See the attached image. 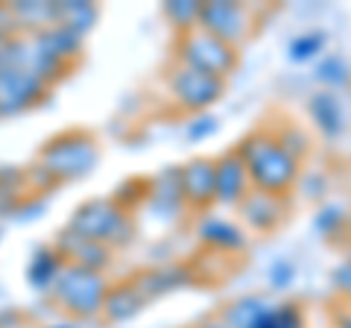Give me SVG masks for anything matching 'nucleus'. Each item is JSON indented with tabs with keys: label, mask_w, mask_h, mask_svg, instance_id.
<instances>
[{
	"label": "nucleus",
	"mask_w": 351,
	"mask_h": 328,
	"mask_svg": "<svg viewBox=\"0 0 351 328\" xmlns=\"http://www.w3.org/2000/svg\"><path fill=\"white\" fill-rule=\"evenodd\" d=\"M252 328H304V316L295 305H272L263 311Z\"/></svg>",
	"instance_id": "20"
},
{
	"label": "nucleus",
	"mask_w": 351,
	"mask_h": 328,
	"mask_svg": "<svg viewBox=\"0 0 351 328\" xmlns=\"http://www.w3.org/2000/svg\"><path fill=\"white\" fill-rule=\"evenodd\" d=\"M267 308H269V299H263V296H243V299H237V302L228 305V308L219 311V316H223L226 323H232L234 328H252V323H255Z\"/></svg>",
	"instance_id": "19"
},
{
	"label": "nucleus",
	"mask_w": 351,
	"mask_h": 328,
	"mask_svg": "<svg viewBox=\"0 0 351 328\" xmlns=\"http://www.w3.org/2000/svg\"><path fill=\"white\" fill-rule=\"evenodd\" d=\"M199 12L202 3H196V0H170V3H164V15L179 32H191L199 27Z\"/></svg>",
	"instance_id": "21"
},
{
	"label": "nucleus",
	"mask_w": 351,
	"mask_h": 328,
	"mask_svg": "<svg viewBox=\"0 0 351 328\" xmlns=\"http://www.w3.org/2000/svg\"><path fill=\"white\" fill-rule=\"evenodd\" d=\"M252 15L243 3H234V0H205L202 12H199V30L211 32L219 41L237 47L249 32H252Z\"/></svg>",
	"instance_id": "7"
},
{
	"label": "nucleus",
	"mask_w": 351,
	"mask_h": 328,
	"mask_svg": "<svg viewBox=\"0 0 351 328\" xmlns=\"http://www.w3.org/2000/svg\"><path fill=\"white\" fill-rule=\"evenodd\" d=\"M62 328H71V325H62Z\"/></svg>",
	"instance_id": "29"
},
{
	"label": "nucleus",
	"mask_w": 351,
	"mask_h": 328,
	"mask_svg": "<svg viewBox=\"0 0 351 328\" xmlns=\"http://www.w3.org/2000/svg\"><path fill=\"white\" fill-rule=\"evenodd\" d=\"M62 267H64V258L59 255V249H41L29 264V284L36 290H50L53 281L59 279Z\"/></svg>",
	"instance_id": "18"
},
{
	"label": "nucleus",
	"mask_w": 351,
	"mask_h": 328,
	"mask_svg": "<svg viewBox=\"0 0 351 328\" xmlns=\"http://www.w3.org/2000/svg\"><path fill=\"white\" fill-rule=\"evenodd\" d=\"M108 288H112V284L106 281L103 272L85 270V267H76V264L64 261L59 279L53 281V288H50V296L71 316H76V320H94V316L103 314V302H106Z\"/></svg>",
	"instance_id": "2"
},
{
	"label": "nucleus",
	"mask_w": 351,
	"mask_h": 328,
	"mask_svg": "<svg viewBox=\"0 0 351 328\" xmlns=\"http://www.w3.org/2000/svg\"><path fill=\"white\" fill-rule=\"evenodd\" d=\"M129 229V217L123 211V205H117L114 200H88L73 211L68 232L80 235L94 244H123V235Z\"/></svg>",
	"instance_id": "4"
},
{
	"label": "nucleus",
	"mask_w": 351,
	"mask_h": 328,
	"mask_svg": "<svg viewBox=\"0 0 351 328\" xmlns=\"http://www.w3.org/2000/svg\"><path fill=\"white\" fill-rule=\"evenodd\" d=\"M307 108H311V117L316 120V126H319V132L325 138H337L346 129L343 103L331 91H316L311 97V103H307Z\"/></svg>",
	"instance_id": "13"
},
{
	"label": "nucleus",
	"mask_w": 351,
	"mask_h": 328,
	"mask_svg": "<svg viewBox=\"0 0 351 328\" xmlns=\"http://www.w3.org/2000/svg\"><path fill=\"white\" fill-rule=\"evenodd\" d=\"M334 71H346V62L343 59H325L319 68H316V76H319L322 82H328V85H343V82L337 80Z\"/></svg>",
	"instance_id": "24"
},
{
	"label": "nucleus",
	"mask_w": 351,
	"mask_h": 328,
	"mask_svg": "<svg viewBox=\"0 0 351 328\" xmlns=\"http://www.w3.org/2000/svg\"><path fill=\"white\" fill-rule=\"evenodd\" d=\"M144 299H141V293L135 290V284H112L106 293V302H103V314L108 323H123L129 316H135L141 308H144Z\"/></svg>",
	"instance_id": "15"
},
{
	"label": "nucleus",
	"mask_w": 351,
	"mask_h": 328,
	"mask_svg": "<svg viewBox=\"0 0 351 328\" xmlns=\"http://www.w3.org/2000/svg\"><path fill=\"white\" fill-rule=\"evenodd\" d=\"M237 152H240V159L246 161L252 188H258V191L287 196L295 179H299L302 159L293 156L276 135L252 132L243 144L237 147Z\"/></svg>",
	"instance_id": "1"
},
{
	"label": "nucleus",
	"mask_w": 351,
	"mask_h": 328,
	"mask_svg": "<svg viewBox=\"0 0 351 328\" xmlns=\"http://www.w3.org/2000/svg\"><path fill=\"white\" fill-rule=\"evenodd\" d=\"M167 89L184 112H205L223 97V80L208 76L184 62H176L167 73Z\"/></svg>",
	"instance_id": "6"
},
{
	"label": "nucleus",
	"mask_w": 351,
	"mask_h": 328,
	"mask_svg": "<svg viewBox=\"0 0 351 328\" xmlns=\"http://www.w3.org/2000/svg\"><path fill=\"white\" fill-rule=\"evenodd\" d=\"M293 276H295V270H293L290 261H281V264H276V267L269 270V281H272V288H287V284L293 281Z\"/></svg>",
	"instance_id": "25"
},
{
	"label": "nucleus",
	"mask_w": 351,
	"mask_h": 328,
	"mask_svg": "<svg viewBox=\"0 0 351 328\" xmlns=\"http://www.w3.org/2000/svg\"><path fill=\"white\" fill-rule=\"evenodd\" d=\"M182 196L191 209H208L214 202V159H193L179 167Z\"/></svg>",
	"instance_id": "11"
},
{
	"label": "nucleus",
	"mask_w": 351,
	"mask_h": 328,
	"mask_svg": "<svg viewBox=\"0 0 351 328\" xmlns=\"http://www.w3.org/2000/svg\"><path fill=\"white\" fill-rule=\"evenodd\" d=\"M346 229H348V232H351V214H348V220H346Z\"/></svg>",
	"instance_id": "28"
},
{
	"label": "nucleus",
	"mask_w": 351,
	"mask_h": 328,
	"mask_svg": "<svg viewBox=\"0 0 351 328\" xmlns=\"http://www.w3.org/2000/svg\"><path fill=\"white\" fill-rule=\"evenodd\" d=\"M249 191H252L249 170L237 150L226 152L223 159H214V202L240 205Z\"/></svg>",
	"instance_id": "9"
},
{
	"label": "nucleus",
	"mask_w": 351,
	"mask_h": 328,
	"mask_svg": "<svg viewBox=\"0 0 351 328\" xmlns=\"http://www.w3.org/2000/svg\"><path fill=\"white\" fill-rule=\"evenodd\" d=\"M199 328H234V325H232V323H226L223 316L217 314V316H208V320H202Z\"/></svg>",
	"instance_id": "27"
},
{
	"label": "nucleus",
	"mask_w": 351,
	"mask_h": 328,
	"mask_svg": "<svg viewBox=\"0 0 351 328\" xmlns=\"http://www.w3.org/2000/svg\"><path fill=\"white\" fill-rule=\"evenodd\" d=\"M100 18V9L94 3H80V0H68V3H56V24L53 27H62L73 32V36H85L88 30L97 24Z\"/></svg>",
	"instance_id": "16"
},
{
	"label": "nucleus",
	"mask_w": 351,
	"mask_h": 328,
	"mask_svg": "<svg viewBox=\"0 0 351 328\" xmlns=\"http://www.w3.org/2000/svg\"><path fill=\"white\" fill-rule=\"evenodd\" d=\"M97 144L91 135L85 132H68L53 138L41 152L38 167L41 173H47L53 182H71L80 179L85 173H91V167L97 164Z\"/></svg>",
	"instance_id": "3"
},
{
	"label": "nucleus",
	"mask_w": 351,
	"mask_h": 328,
	"mask_svg": "<svg viewBox=\"0 0 351 328\" xmlns=\"http://www.w3.org/2000/svg\"><path fill=\"white\" fill-rule=\"evenodd\" d=\"M237 209L252 232H276L284 220V211H287L284 209V196L258 191V188H252Z\"/></svg>",
	"instance_id": "10"
},
{
	"label": "nucleus",
	"mask_w": 351,
	"mask_h": 328,
	"mask_svg": "<svg viewBox=\"0 0 351 328\" xmlns=\"http://www.w3.org/2000/svg\"><path fill=\"white\" fill-rule=\"evenodd\" d=\"M199 237L205 246L217 249V253H243L246 249V235L234 223L217 220V217H208L199 226Z\"/></svg>",
	"instance_id": "14"
},
{
	"label": "nucleus",
	"mask_w": 351,
	"mask_h": 328,
	"mask_svg": "<svg viewBox=\"0 0 351 328\" xmlns=\"http://www.w3.org/2000/svg\"><path fill=\"white\" fill-rule=\"evenodd\" d=\"M149 200L156 202V209H161V211H173V209H179V205H184L179 170L170 167V170L158 173V176L149 182Z\"/></svg>",
	"instance_id": "17"
},
{
	"label": "nucleus",
	"mask_w": 351,
	"mask_h": 328,
	"mask_svg": "<svg viewBox=\"0 0 351 328\" xmlns=\"http://www.w3.org/2000/svg\"><path fill=\"white\" fill-rule=\"evenodd\" d=\"M47 91H50V85L41 76L12 68V65H0V117L27 112Z\"/></svg>",
	"instance_id": "8"
},
{
	"label": "nucleus",
	"mask_w": 351,
	"mask_h": 328,
	"mask_svg": "<svg viewBox=\"0 0 351 328\" xmlns=\"http://www.w3.org/2000/svg\"><path fill=\"white\" fill-rule=\"evenodd\" d=\"M331 281H334V288L343 293V296L351 299V258L343 261V264H339V267L331 272Z\"/></svg>",
	"instance_id": "23"
},
{
	"label": "nucleus",
	"mask_w": 351,
	"mask_h": 328,
	"mask_svg": "<svg viewBox=\"0 0 351 328\" xmlns=\"http://www.w3.org/2000/svg\"><path fill=\"white\" fill-rule=\"evenodd\" d=\"M325 45V36L322 32H307V36H299L290 41V59L295 62H304V59H313L316 53L322 50Z\"/></svg>",
	"instance_id": "22"
},
{
	"label": "nucleus",
	"mask_w": 351,
	"mask_h": 328,
	"mask_svg": "<svg viewBox=\"0 0 351 328\" xmlns=\"http://www.w3.org/2000/svg\"><path fill=\"white\" fill-rule=\"evenodd\" d=\"M199 120H202V124H193V126L188 129V135H191V138H196V135L205 138V135H211V132H214V126H217V124H214V117H199Z\"/></svg>",
	"instance_id": "26"
},
{
	"label": "nucleus",
	"mask_w": 351,
	"mask_h": 328,
	"mask_svg": "<svg viewBox=\"0 0 351 328\" xmlns=\"http://www.w3.org/2000/svg\"><path fill=\"white\" fill-rule=\"evenodd\" d=\"M179 62L191 65V68L202 71L208 76H217V80H226L228 73H234L237 68V47L219 41L217 36L205 30H191V32H182L179 38Z\"/></svg>",
	"instance_id": "5"
},
{
	"label": "nucleus",
	"mask_w": 351,
	"mask_h": 328,
	"mask_svg": "<svg viewBox=\"0 0 351 328\" xmlns=\"http://www.w3.org/2000/svg\"><path fill=\"white\" fill-rule=\"evenodd\" d=\"M59 255L68 261V264L103 272V267L108 264V258H112V249H108L106 244H94V240H85V237H80V235H73V232L64 229L62 237H59Z\"/></svg>",
	"instance_id": "12"
}]
</instances>
